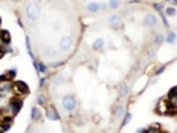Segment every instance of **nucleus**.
<instances>
[{
	"label": "nucleus",
	"mask_w": 177,
	"mask_h": 133,
	"mask_svg": "<svg viewBox=\"0 0 177 133\" xmlns=\"http://www.w3.org/2000/svg\"><path fill=\"white\" fill-rule=\"evenodd\" d=\"M35 67H37V72H41V74L46 72V66H44L43 63H37L35 61Z\"/></svg>",
	"instance_id": "20"
},
{
	"label": "nucleus",
	"mask_w": 177,
	"mask_h": 133,
	"mask_svg": "<svg viewBox=\"0 0 177 133\" xmlns=\"http://www.w3.org/2000/svg\"><path fill=\"white\" fill-rule=\"evenodd\" d=\"M170 98H177V87H173L170 90Z\"/></svg>",
	"instance_id": "23"
},
{
	"label": "nucleus",
	"mask_w": 177,
	"mask_h": 133,
	"mask_svg": "<svg viewBox=\"0 0 177 133\" xmlns=\"http://www.w3.org/2000/svg\"><path fill=\"white\" fill-rule=\"evenodd\" d=\"M104 46H106L104 38H96V40L93 41V44H92V48H93L95 51H101V49H104Z\"/></svg>",
	"instance_id": "11"
},
{
	"label": "nucleus",
	"mask_w": 177,
	"mask_h": 133,
	"mask_svg": "<svg viewBox=\"0 0 177 133\" xmlns=\"http://www.w3.org/2000/svg\"><path fill=\"white\" fill-rule=\"evenodd\" d=\"M108 25H110L111 28L118 29V28L121 26V17H119V16H111V17H108Z\"/></svg>",
	"instance_id": "9"
},
{
	"label": "nucleus",
	"mask_w": 177,
	"mask_h": 133,
	"mask_svg": "<svg viewBox=\"0 0 177 133\" xmlns=\"http://www.w3.org/2000/svg\"><path fill=\"white\" fill-rule=\"evenodd\" d=\"M16 75H17V71H16V69H11V71H8V72L5 74V76H6L8 81H9V80H14Z\"/></svg>",
	"instance_id": "18"
},
{
	"label": "nucleus",
	"mask_w": 177,
	"mask_h": 133,
	"mask_svg": "<svg viewBox=\"0 0 177 133\" xmlns=\"http://www.w3.org/2000/svg\"><path fill=\"white\" fill-rule=\"evenodd\" d=\"M166 2H173V3H177V0H166Z\"/></svg>",
	"instance_id": "28"
},
{
	"label": "nucleus",
	"mask_w": 177,
	"mask_h": 133,
	"mask_svg": "<svg viewBox=\"0 0 177 133\" xmlns=\"http://www.w3.org/2000/svg\"><path fill=\"white\" fill-rule=\"evenodd\" d=\"M157 16L154 14V12H148V14H145V17H143V25L145 26H148V28H154L156 25H157Z\"/></svg>",
	"instance_id": "5"
},
{
	"label": "nucleus",
	"mask_w": 177,
	"mask_h": 133,
	"mask_svg": "<svg viewBox=\"0 0 177 133\" xmlns=\"http://www.w3.org/2000/svg\"><path fill=\"white\" fill-rule=\"evenodd\" d=\"M32 133H40V130H38V129H35V130H34Z\"/></svg>",
	"instance_id": "29"
},
{
	"label": "nucleus",
	"mask_w": 177,
	"mask_h": 133,
	"mask_svg": "<svg viewBox=\"0 0 177 133\" xmlns=\"http://www.w3.org/2000/svg\"><path fill=\"white\" fill-rule=\"evenodd\" d=\"M0 40L3 41V44H11V34H9V31L2 29L0 31Z\"/></svg>",
	"instance_id": "8"
},
{
	"label": "nucleus",
	"mask_w": 177,
	"mask_h": 133,
	"mask_svg": "<svg viewBox=\"0 0 177 133\" xmlns=\"http://www.w3.org/2000/svg\"><path fill=\"white\" fill-rule=\"evenodd\" d=\"M40 6L37 3H28L26 5V17L29 23H35L38 17H40Z\"/></svg>",
	"instance_id": "1"
},
{
	"label": "nucleus",
	"mask_w": 177,
	"mask_h": 133,
	"mask_svg": "<svg viewBox=\"0 0 177 133\" xmlns=\"http://www.w3.org/2000/svg\"><path fill=\"white\" fill-rule=\"evenodd\" d=\"M154 8L157 11H163V5H160V3H154Z\"/></svg>",
	"instance_id": "25"
},
{
	"label": "nucleus",
	"mask_w": 177,
	"mask_h": 133,
	"mask_svg": "<svg viewBox=\"0 0 177 133\" xmlns=\"http://www.w3.org/2000/svg\"><path fill=\"white\" fill-rule=\"evenodd\" d=\"M58 48H60V51L69 52L72 48H73V37H70V35L63 37L61 40H60V43H58Z\"/></svg>",
	"instance_id": "3"
},
{
	"label": "nucleus",
	"mask_w": 177,
	"mask_h": 133,
	"mask_svg": "<svg viewBox=\"0 0 177 133\" xmlns=\"http://www.w3.org/2000/svg\"><path fill=\"white\" fill-rule=\"evenodd\" d=\"M130 121H131V113H127V115H125V118H124V121H122V124H124V126H127Z\"/></svg>",
	"instance_id": "22"
},
{
	"label": "nucleus",
	"mask_w": 177,
	"mask_h": 133,
	"mask_svg": "<svg viewBox=\"0 0 177 133\" xmlns=\"http://www.w3.org/2000/svg\"><path fill=\"white\" fill-rule=\"evenodd\" d=\"M26 49H28V52H29V57L34 58V52H32V48H31V40H29V38H26Z\"/></svg>",
	"instance_id": "21"
},
{
	"label": "nucleus",
	"mask_w": 177,
	"mask_h": 133,
	"mask_svg": "<svg viewBox=\"0 0 177 133\" xmlns=\"http://www.w3.org/2000/svg\"><path fill=\"white\" fill-rule=\"evenodd\" d=\"M176 40H177V35L174 34V32H173V31H170V32L166 34V37H165V41H166L168 44H173Z\"/></svg>",
	"instance_id": "15"
},
{
	"label": "nucleus",
	"mask_w": 177,
	"mask_h": 133,
	"mask_svg": "<svg viewBox=\"0 0 177 133\" xmlns=\"http://www.w3.org/2000/svg\"><path fill=\"white\" fill-rule=\"evenodd\" d=\"M44 101H46V99H44V96H43V95H38V98H37V103H38L40 106H43V104H44Z\"/></svg>",
	"instance_id": "24"
},
{
	"label": "nucleus",
	"mask_w": 177,
	"mask_h": 133,
	"mask_svg": "<svg viewBox=\"0 0 177 133\" xmlns=\"http://www.w3.org/2000/svg\"><path fill=\"white\" fill-rule=\"evenodd\" d=\"M2 132H3V130H0V133H2Z\"/></svg>",
	"instance_id": "32"
},
{
	"label": "nucleus",
	"mask_w": 177,
	"mask_h": 133,
	"mask_svg": "<svg viewBox=\"0 0 177 133\" xmlns=\"http://www.w3.org/2000/svg\"><path fill=\"white\" fill-rule=\"evenodd\" d=\"M3 55H5V51H3V48H0V58H3Z\"/></svg>",
	"instance_id": "27"
},
{
	"label": "nucleus",
	"mask_w": 177,
	"mask_h": 133,
	"mask_svg": "<svg viewBox=\"0 0 177 133\" xmlns=\"http://www.w3.org/2000/svg\"><path fill=\"white\" fill-rule=\"evenodd\" d=\"M31 118H32V121H38V119L41 118V112H40L38 107H34V109L31 110Z\"/></svg>",
	"instance_id": "16"
},
{
	"label": "nucleus",
	"mask_w": 177,
	"mask_h": 133,
	"mask_svg": "<svg viewBox=\"0 0 177 133\" xmlns=\"http://www.w3.org/2000/svg\"><path fill=\"white\" fill-rule=\"evenodd\" d=\"M81 2H87V0H81Z\"/></svg>",
	"instance_id": "30"
},
{
	"label": "nucleus",
	"mask_w": 177,
	"mask_h": 133,
	"mask_svg": "<svg viewBox=\"0 0 177 133\" xmlns=\"http://www.w3.org/2000/svg\"><path fill=\"white\" fill-rule=\"evenodd\" d=\"M113 116H115V118L124 116V106H122V104H118V106L113 107Z\"/></svg>",
	"instance_id": "12"
},
{
	"label": "nucleus",
	"mask_w": 177,
	"mask_h": 133,
	"mask_svg": "<svg viewBox=\"0 0 177 133\" xmlns=\"http://www.w3.org/2000/svg\"><path fill=\"white\" fill-rule=\"evenodd\" d=\"M160 41H163V37H162V35H157V38H156V44H160Z\"/></svg>",
	"instance_id": "26"
},
{
	"label": "nucleus",
	"mask_w": 177,
	"mask_h": 133,
	"mask_svg": "<svg viewBox=\"0 0 177 133\" xmlns=\"http://www.w3.org/2000/svg\"><path fill=\"white\" fill-rule=\"evenodd\" d=\"M0 25H2V19H0Z\"/></svg>",
	"instance_id": "31"
},
{
	"label": "nucleus",
	"mask_w": 177,
	"mask_h": 133,
	"mask_svg": "<svg viewBox=\"0 0 177 133\" xmlns=\"http://www.w3.org/2000/svg\"><path fill=\"white\" fill-rule=\"evenodd\" d=\"M52 83L55 84V86H60V84H63V83H64V75H61V74H60V75H57L55 78H53Z\"/></svg>",
	"instance_id": "17"
},
{
	"label": "nucleus",
	"mask_w": 177,
	"mask_h": 133,
	"mask_svg": "<svg viewBox=\"0 0 177 133\" xmlns=\"http://www.w3.org/2000/svg\"><path fill=\"white\" fill-rule=\"evenodd\" d=\"M12 87H14L16 94H20V95H26V94H29V86H28L25 81H14Z\"/></svg>",
	"instance_id": "4"
},
{
	"label": "nucleus",
	"mask_w": 177,
	"mask_h": 133,
	"mask_svg": "<svg viewBox=\"0 0 177 133\" xmlns=\"http://www.w3.org/2000/svg\"><path fill=\"white\" fill-rule=\"evenodd\" d=\"M165 14H166L168 17H173V16H176V8H173V6H168V8L165 9Z\"/></svg>",
	"instance_id": "19"
},
{
	"label": "nucleus",
	"mask_w": 177,
	"mask_h": 133,
	"mask_svg": "<svg viewBox=\"0 0 177 133\" xmlns=\"http://www.w3.org/2000/svg\"><path fill=\"white\" fill-rule=\"evenodd\" d=\"M87 11L88 12H92V14L101 11V3H98V2H88L87 3Z\"/></svg>",
	"instance_id": "7"
},
{
	"label": "nucleus",
	"mask_w": 177,
	"mask_h": 133,
	"mask_svg": "<svg viewBox=\"0 0 177 133\" xmlns=\"http://www.w3.org/2000/svg\"><path fill=\"white\" fill-rule=\"evenodd\" d=\"M46 116H48L51 121H58V119H60V116H58L57 110H55L53 107H48V110H46Z\"/></svg>",
	"instance_id": "10"
},
{
	"label": "nucleus",
	"mask_w": 177,
	"mask_h": 133,
	"mask_svg": "<svg viewBox=\"0 0 177 133\" xmlns=\"http://www.w3.org/2000/svg\"><path fill=\"white\" fill-rule=\"evenodd\" d=\"M121 6V0H108L107 2V8L108 9H118Z\"/></svg>",
	"instance_id": "14"
},
{
	"label": "nucleus",
	"mask_w": 177,
	"mask_h": 133,
	"mask_svg": "<svg viewBox=\"0 0 177 133\" xmlns=\"http://www.w3.org/2000/svg\"><path fill=\"white\" fill-rule=\"evenodd\" d=\"M128 92H130V87H128L125 83L119 84V87H118V94H119V96H127L128 95Z\"/></svg>",
	"instance_id": "13"
},
{
	"label": "nucleus",
	"mask_w": 177,
	"mask_h": 133,
	"mask_svg": "<svg viewBox=\"0 0 177 133\" xmlns=\"http://www.w3.org/2000/svg\"><path fill=\"white\" fill-rule=\"evenodd\" d=\"M9 104H11V110H12V115H17L18 112H20V109H21V106H23L21 99H12Z\"/></svg>",
	"instance_id": "6"
},
{
	"label": "nucleus",
	"mask_w": 177,
	"mask_h": 133,
	"mask_svg": "<svg viewBox=\"0 0 177 133\" xmlns=\"http://www.w3.org/2000/svg\"><path fill=\"white\" fill-rule=\"evenodd\" d=\"M61 106H63L64 110L73 112V110L76 109V98H75V95H72V94L64 95L63 98H61Z\"/></svg>",
	"instance_id": "2"
}]
</instances>
